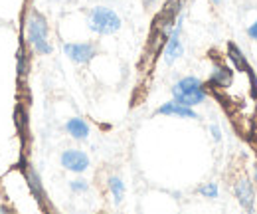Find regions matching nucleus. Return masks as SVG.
<instances>
[{"instance_id": "f257e3e1", "label": "nucleus", "mask_w": 257, "mask_h": 214, "mask_svg": "<svg viewBox=\"0 0 257 214\" xmlns=\"http://www.w3.org/2000/svg\"><path fill=\"white\" fill-rule=\"evenodd\" d=\"M172 97L182 103V105H188V107H194V105H200L204 103L206 99V89H204V83L194 77V75H186L182 77L180 81H176L172 85Z\"/></svg>"}, {"instance_id": "f03ea898", "label": "nucleus", "mask_w": 257, "mask_h": 214, "mask_svg": "<svg viewBox=\"0 0 257 214\" xmlns=\"http://www.w3.org/2000/svg\"><path fill=\"white\" fill-rule=\"evenodd\" d=\"M26 34H28V42L32 44V48L42 54V56H48L52 54V44L48 40V22L46 18L40 14V12H32L28 16V22H26Z\"/></svg>"}, {"instance_id": "7ed1b4c3", "label": "nucleus", "mask_w": 257, "mask_h": 214, "mask_svg": "<svg viewBox=\"0 0 257 214\" xmlns=\"http://www.w3.org/2000/svg\"><path fill=\"white\" fill-rule=\"evenodd\" d=\"M89 28L99 36H111L121 28V18L107 6H95L89 14Z\"/></svg>"}, {"instance_id": "20e7f679", "label": "nucleus", "mask_w": 257, "mask_h": 214, "mask_svg": "<svg viewBox=\"0 0 257 214\" xmlns=\"http://www.w3.org/2000/svg\"><path fill=\"white\" fill-rule=\"evenodd\" d=\"M62 167L71 173H85L89 169V157L79 149H67L62 153Z\"/></svg>"}, {"instance_id": "39448f33", "label": "nucleus", "mask_w": 257, "mask_h": 214, "mask_svg": "<svg viewBox=\"0 0 257 214\" xmlns=\"http://www.w3.org/2000/svg\"><path fill=\"white\" fill-rule=\"evenodd\" d=\"M180 30H182V18L176 22L174 30L170 32L168 36V42L164 46V62L166 64H174L178 58H182L184 54V46H182V40H180Z\"/></svg>"}, {"instance_id": "423d86ee", "label": "nucleus", "mask_w": 257, "mask_h": 214, "mask_svg": "<svg viewBox=\"0 0 257 214\" xmlns=\"http://www.w3.org/2000/svg\"><path fill=\"white\" fill-rule=\"evenodd\" d=\"M64 54L71 60V62H75V64H89L93 58H95V54H97V50H95V46L93 44H65L64 46Z\"/></svg>"}, {"instance_id": "0eeeda50", "label": "nucleus", "mask_w": 257, "mask_h": 214, "mask_svg": "<svg viewBox=\"0 0 257 214\" xmlns=\"http://www.w3.org/2000/svg\"><path fill=\"white\" fill-rule=\"evenodd\" d=\"M234 193H236L240 205H242L248 213H254V211H256V189H254V185H252L248 179L238 181L236 187H234Z\"/></svg>"}, {"instance_id": "6e6552de", "label": "nucleus", "mask_w": 257, "mask_h": 214, "mask_svg": "<svg viewBox=\"0 0 257 214\" xmlns=\"http://www.w3.org/2000/svg\"><path fill=\"white\" fill-rule=\"evenodd\" d=\"M156 113H158V115H176V117H184V119H198V113H196L192 107L182 105V103H178L176 99H172V101L160 105V107L156 109Z\"/></svg>"}, {"instance_id": "1a4fd4ad", "label": "nucleus", "mask_w": 257, "mask_h": 214, "mask_svg": "<svg viewBox=\"0 0 257 214\" xmlns=\"http://www.w3.org/2000/svg\"><path fill=\"white\" fill-rule=\"evenodd\" d=\"M65 131H67L73 139L83 141V139H87V135H89V125H87L81 117H71V119L65 123Z\"/></svg>"}, {"instance_id": "9d476101", "label": "nucleus", "mask_w": 257, "mask_h": 214, "mask_svg": "<svg viewBox=\"0 0 257 214\" xmlns=\"http://www.w3.org/2000/svg\"><path fill=\"white\" fill-rule=\"evenodd\" d=\"M107 187H109V193H111V197H113V203H115V205H121L123 199H125V183H123L119 177H109Z\"/></svg>"}, {"instance_id": "9b49d317", "label": "nucleus", "mask_w": 257, "mask_h": 214, "mask_svg": "<svg viewBox=\"0 0 257 214\" xmlns=\"http://www.w3.org/2000/svg\"><path fill=\"white\" fill-rule=\"evenodd\" d=\"M230 79H232V70H228V68H216L210 77V81L216 83L218 87H228Z\"/></svg>"}, {"instance_id": "f8f14e48", "label": "nucleus", "mask_w": 257, "mask_h": 214, "mask_svg": "<svg viewBox=\"0 0 257 214\" xmlns=\"http://www.w3.org/2000/svg\"><path fill=\"white\" fill-rule=\"evenodd\" d=\"M198 193L202 195V197H206V199H218V185L216 183H208V185H204V187H200L198 189Z\"/></svg>"}, {"instance_id": "ddd939ff", "label": "nucleus", "mask_w": 257, "mask_h": 214, "mask_svg": "<svg viewBox=\"0 0 257 214\" xmlns=\"http://www.w3.org/2000/svg\"><path fill=\"white\" fill-rule=\"evenodd\" d=\"M69 189H71L73 193H85V191L89 189V185H87V181H83V179H75V181L69 183Z\"/></svg>"}, {"instance_id": "4468645a", "label": "nucleus", "mask_w": 257, "mask_h": 214, "mask_svg": "<svg viewBox=\"0 0 257 214\" xmlns=\"http://www.w3.org/2000/svg\"><path fill=\"white\" fill-rule=\"evenodd\" d=\"M28 181H30V185H32V189H34V193L42 197V185H40V177H38L34 171H30V175H28Z\"/></svg>"}, {"instance_id": "2eb2a0df", "label": "nucleus", "mask_w": 257, "mask_h": 214, "mask_svg": "<svg viewBox=\"0 0 257 214\" xmlns=\"http://www.w3.org/2000/svg\"><path fill=\"white\" fill-rule=\"evenodd\" d=\"M248 36H250L252 40H256L257 42V20L252 24V26H250V28H248Z\"/></svg>"}, {"instance_id": "dca6fc26", "label": "nucleus", "mask_w": 257, "mask_h": 214, "mask_svg": "<svg viewBox=\"0 0 257 214\" xmlns=\"http://www.w3.org/2000/svg\"><path fill=\"white\" fill-rule=\"evenodd\" d=\"M210 131H212V135H214V139H216V141H222V131H220L216 125H212V127H210Z\"/></svg>"}, {"instance_id": "f3484780", "label": "nucleus", "mask_w": 257, "mask_h": 214, "mask_svg": "<svg viewBox=\"0 0 257 214\" xmlns=\"http://www.w3.org/2000/svg\"><path fill=\"white\" fill-rule=\"evenodd\" d=\"M158 0H142V4H144V8H150V6H154Z\"/></svg>"}, {"instance_id": "a211bd4d", "label": "nucleus", "mask_w": 257, "mask_h": 214, "mask_svg": "<svg viewBox=\"0 0 257 214\" xmlns=\"http://www.w3.org/2000/svg\"><path fill=\"white\" fill-rule=\"evenodd\" d=\"M212 2H214V4H220V2H222V0H212Z\"/></svg>"}, {"instance_id": "6ab92c4d", "label": "nucleus", "mask_w": 257, "mask_h": 214, "mask_svg": "<svg viewBox=\"0 0 257 214\" xmlns=\"http://www.w3.org/2000/svg\"><path fill=\"white\" fill-rule=\"evenodd\" d=\"M256 185H257V171H256Z\"/></svg>"}, {"instance_id": "aec40b11", "label": "nucleus", "mask_w": 257, "mask_h": 214, "mask_svg": "<svg viewBox=\"0 0 257 214\" xmlns=\"http://www.w3.org/2000/svg\"><path fill=\"white\" fill-rule=\"evenodd\" d=\"M0 213H2V207H0Z\"/></svg>"}]
</instances>
